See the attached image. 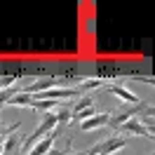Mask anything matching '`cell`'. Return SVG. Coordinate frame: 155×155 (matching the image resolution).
<instances>
[{"mask_svg":"<svg viewBox=\"0 0 155 155\" xmlns=\"http://www.w3.org/2000/svg\"><path fill=\"white\" fill-rule=\"evenodd\" d=\"M17 92H19L17 87H5V89H0V108L7 106V104H10V99L14 97Z\"/></svg>","mask_w":155,"mask_h":155,"instance_id":"12","label":"cell"},{"mask_svg":"<svg viewBox=\"0 0 155 155\" xmlns=\"http://www.w3.org/2000/svg\"><path fill=\"white\" fill-rule=\"evenodd\" d=\"M92 106H94V99L89 97V94H80V97L75 99L73 108H71V113H80V110H85V108H92Z\"/></svg>","mask_w":155,"mask_h":155,"instance_id":"10","label":"cell"},{"mask_svg":"<svg viewBox=\"0 0 155 155\" xmlns=\"http://www.w3.org/2000/svg\"><path fill=\"white\" fill-rule=\"evenodd\" d=\"M108 92H110V94H115L117 99H122L125 104H141V97H139V94H134L132 89H127V87H120V85H108Z\"/></svg>","mask_w":155,"mask_h":155,"instance_id":"5","label":"cell"},{"mask_svg":"<svg viewBox=\"0 0 155 155\" xmlns=\"http://www.w3.org/2000/svg\"><path fill=\"white\" fill-rule=\"evenodd\" d=\"M2 153H5V150H2V141H0V155H2Z\"/></svg>","mask_w":155,"mask_h":155,"instance_id":"14","label":"cell"},{"mask_svg":"<svg viewBox=\"0 0 155 155\" xmlns=\"http://www.w3.org/2000/svg\"><path fill=\"white\" fill-rule=\"evenodd\" d=\"M141 110H143V108H139V106H132V108H127V110H120V113H115V115H110L108 125L110 127H122L127 120H132V117H134L136 113H141Z\"/></svg>","mask_w":155,"mask_h":155,"instance_id":"7","label":"cell"},{"mask_svg":"<svg viewBox=\"0 0 155 155\" xmlns=\"http://www.w3.org/2000/svg\"><path fill=\"white\" fill-rule=\"evenodd\" d=\"M54 115H57V122H59V125H68L73 113H71V106H68V104H59L57 110H54Z\"/></svg>","mask_w":155,"mask_h":155,"instance_id":"11","label":"cell"},{"mask_svg":"<svg viewBox=\"0 0 155 155\" xmlns=\"http://www.w3.org/2000/svg\"><path fill=\"white\" fill-rule=\"evenodd\" d=\"M19 127H21V122H14V125H2V122H0V139H2V136H7L10 132H17Z\"/></svg>","mask_w":155,"mask_h":155,"instance_id":"13","label":"cell"},{"mask_svg":"<svg viewBox=\"0 0 155 155\" xmlns=\"http://www.w3.org/2000/svg\"><path fill=\"white\" fill-rule=\"evenodd\" d=\"M125 146H127V136L117 134V136H108L106 141L97 143L94 148H89V150H82V155H113L117 150H122Z\"/></svg>","mask_w":155,"mask_h":155,"instance_id":"1","label":"cell"},{"mask_svg":"<svg viewBox=\"0 0 155 155\" xmlns=\"http://www.w3.org/2000/svg\"><path fill=\"white\" fill-rule=\"evenodd\" d=\"M108 120H110V115H108V113H94L92 117L82 120L78 127H80V132H94V129H99V127H106Z\"/></svg>","mask_w":155,"mask_h":155,"instance_id":"2","label":"cell"},{"mask_svg":"<svg viewBox=\"0 0 155 155\" xmlns=\"http://www.w3.org/2000/svg\"><path fill=\"white\" fill-rule=\"evenodd\" d=\"M61 101H49V99H33V110H40V113H49V110H57V106Z\"/></svg>","mask_w":155,"mask_h":155,"instance_id":"9","label":"cell"},{"mask_svg":"<svg viewBox=\"0 0 155 155\" xmlns=\"http://www.w3.org/2000/svg\"><path fill=\"white\" fill-rule=\"evenodd\" d=\"M120 129L125 132L122 136H127V134H134V136H148V139H153V132H150V129H146V127L141 125V122H139L136 117L127 120V122H125L122 127H120Z\"/></svg>","mask_w":155,"mask_h":155,"instance_id":"4","label":"cell"},{"mask_svg":"<svg viewBox=\"0 0 155 155\" xmlns=\"http://www.w3.org/2000/svg\"><path fill=\"white\" fill-rule=\"evenodd\" d=\"M57 85V78L54 75H47V78H40V80H35L31 87H24L21 92H26V94H31V97H35V94H40V92H47V89H52Z\"/></svg>","mask_w":155,"mask_h":155,"instance_id":"3","label":"cell"},{"mask_svg":"<svg viewBox=\"0 0 155 155\" xmlns=\"http://www.w3.org/2000/svg\"><path fill=\"white\" fill-rule=\"evenodd\" d=\"M7 106H17V108H31L33 106V97L26 94V92H17L14 97L10 99V104Z\"/></svg>","mask_w":155,"mask_h":155,"instance_id":"8","label":"cell"},{"mask_svg":"<svg viewBox=\"0 0 155 155\" xmlns=\"http://www.w3.org/2000/svg\"><path fill=\"white\" fill-rule=\"evenodd\" d=\"M54 141H57V132H49L47 136H42L38 143L31 148L28 155H47L49 150H52V143H54Z\"/></svg>","mask_w":155,"mask_h":155,"instance_id":"6","label":"cell"}]
</instances>
